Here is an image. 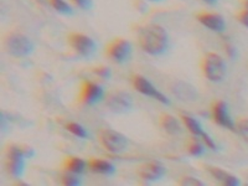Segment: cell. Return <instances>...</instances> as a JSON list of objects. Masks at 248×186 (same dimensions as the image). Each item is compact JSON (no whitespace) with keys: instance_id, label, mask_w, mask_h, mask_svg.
I'll return each mask as SVG.
<instances>
[{"instance_id":"1","label":"cell","mask_w":248,"mask_h":186,"mask_svg":"<svg viewBox=\"0 0 248 186\" xmlns=\"http://www.w3.org/2000/svg\"><path fill=\"white\" fill-rule=\"evenodd\" d=\"M137 45L143 52L152 56H161L169 48V35L159 24L145 23L133 25Z\"/></svg>"},{"instance_id":"2","label":"cell","mask_w":248,"mask_h":186,"mask_svg":"<svg viewBox=\"0 0 248 186\" xmlns=\"http://www.w3.org/2000/svg\"><path fill=\"white\" fill-rule=\"evenodd\" d=\"M35 150L26 144L10 143L5 148V168L10 176L20 179L25 170V160L32 158Z\"/></svg>"},{"instance_id":"3","label":"cell","mask_w":248,"mask_h":186,"mask_svg":"<svg viewBox=\"0 0 248 186\" xmlns=\"http://www.w3.org/2000/svg\"><path fill=\"white\" fill-rule=\"evenodd\" d=\"M1 45L6 54L15 57L30 56L34 52L32 40L20 30H8L1 36Z\"/></svg>"},{"instance_id":"4","label":"cell","mask_w":248,"mask_h":186,"mask_svg":"<svg viewBox=\"0 0 248 186\" xmlns=\"http://www.w3.org/2000/svg\"><path fill=\"white\" fill-rule=\"evenodd\" d=\"M200 68L206 79L218 83L225 79L227 68L222 57L216 52H206L200 60Z\"/></svg>"},{"instance_id":"5","label":"cell","mask_w":248,"mask_h":186,"mask_svg":"<svg viewBox=\"0 0 248 186\" xmlns=\"http://www.w3.org/2000/svg\"><path fill=\"white\" fill-rule=\"evenodd\" d=\"M105 57L109 61L123 65L132 57L133 47L132 44L124 37H113L105 46Z\"/></svg>"},{"instance_id":"6","label":"cell","mask_w":248,"mask_h":186,"mask_svg":"<svg viewBox=\"0 0 248 186\" xmlns=\"http://www.w3.org/2000/svg\"><path fill=\"white\" fill-rule=\"evenodd\" d=\"M97 139L102 148L112 154H121L127 149L129 144L127 137L110 128H101L97 133Z\"/></svg>"},{"instance_id":"7","label":"cell","mask_w":248,"mask_h":186,"mask_svg":"<svg viewBox=\"0 0 248 186\" xmlns=\"http://www.w3.org/2000/svg\"><path fill=\"white\" fill-rule=\"evenodd\" d=\"M66 43L75 54L81 57H85V59L93 56L97 50L94 40L88 36V35L83 34V32H79V31H70V32H67Z\"/></svg>"},{"instance_id":"8","label":"cell","mask_w":248,"mask_h":186,"mask_svg":"<svg viewBox=\"0 0 248 186\" xmlns=\"http://www.w3.org/2000/svg\"><path fill=\"white\" fill-rule=\"evenodd\" d=\"M129 82L130 85H132V87L134 88L137 92L141 93L144 96L150 97V98H154L155 101L160 102L164 106L171 105L170 99L168 98L164 93H161L160 91L156 90V87L153 85L152 82H150L147 77H144L143 75L132 74L129 76Z\"/></svg>"},{"instance_id":"9","label":"cell","mask_w":248,"mask_h":186,"mask_svg":"<svg viewBox=\"0 0 248 186\" xmlns=\"http://www.w3.org/2000/svg\"><path fill=\"white\" fill-rule=\"evenodd\" d=\"M105 90L99 83L92 79H82L78 90V101L79 105L83 106H93L103 101L105 98Z\"/></svg>"},{"instance_id":"10","label":"cell","mask_w":248,"mask_h":186,"mask_svg":"<svg viewBox=\"0 0 248 186\" xmlns=\"http://www.w3.org/2000/svg\"><path fill=\"white\" fill-rule=\"evenodd\" d=\"M106 107L113 113H123L129 112L133 108V98L129 93L122 90H112L105 94L103 98Z\"/></svg>"},{"instance_id":"11","label":"cell","mask_w":248,"mask_h":186,"mask_svg":"<svg viewBox=\"0 0 248 186\" xmlns=\"http://www.w3.org/2000/svg\"><path fill=\"white\" fill-rule=\"evenodd\" d=\"M136 172L137 176L140 180L152 183V181L161 180L165 176V174H167V169H165V167L160 161L149 160L138 165Z\"/></svg>"},{"instance_id":"12","label":"cell","mask_w":248,"mask_h":186,"mask_svg":"<svg viewBox=\"0 0 248 186\" xmlns=\"http://www.w3.org/2000/svg\"><path fill=\"white\" fill-rule=\"evenodd\" d=\"M211 116L215 123L220 127L226 128V129L233 130L236 132V127H234V122L232 121L231 116H230L229 107L226 105V102L222 99H216L211 103Z\"/></svg>"},{"instance_id":"13","label":"cell","mask_w":248,"mask_h":186,"mask_svg":"<svg viewBox=\"0 0 248 186\" xmlns=\"http://www.w3.org/2000/svg\"><path fill=\"white\" fill-rule=\"evenodd\" d=\"M195 17L201 25L205 26L206 29L214 31V32H222L226 29L225 19L222 15L217 14L214 12H207V10H200L195 13Z\"/></svg>"},{"instance_id":"14","label":"cell","mask_w":248,"mask_h":186,"mask_svg":"<svg viewBox=\"0 0 248 186\" xmlns=\"http://www.w3.org/2000/svg\"><path fill=\"white\" fill-rule=\"evenodd\" d=\"M169 91L176 98L184 102H195L199 97V93L195 90V87L181 79H175L170 82Z\"/></svg>"},{"instance_id":"15","label":"cell","mask_w":248,"mask_h":186,"mask_svg":"<svg viewBox=\"0 0 248 186\" xmlns=\"http://www.w3.org/2000/svg\"><path fill=\"white\" fill-rule=\"evenodd\" d=\"M159 127L167 133L168 136H179L181 133V124L178 118L167 112H161L158 116Z\"/></svg>"},{"instance_id":"16","label":"cell","mask_w":248,"mask_h":186,"mask_svg":"<svg viewBox=\"0 0 248 186\" xmlns=\"http://www.w3.org/2000/svg\"><path fill=\"white\" fill-rule=\"evenodd\" d=\"M87 167L92 172L106 175V176H110L116 172V167L110 161L106 160V159L94 158V156H91L88 159Z\"/></svg>"},{"instance_id":"17","label":"cell","mask_w":248,"mask_h":186,"mask_svg":"<svg viewBox=\"0 0 248 186\" xmlns=\"http://www.w3.org/2000/svg\"><path fill=\"white\" fill-rule=\"evenodd\" d=\"M206 168V171L211 175L212 178L216 179L218 183H221L225 186H238L240 185V180L234 176V175L230 174L229 171L221 169V168L212 167V165H207Z\"/></svg>"},{"instance_id":"18","label":"cell","mask_w":248,"mask_h":186,"mask_svg":"<svg viewBox=\"0 0 248 186\" xmlns=\"http://www.w3.org/2000/svg\"><path fill=\"white\" fill-rule=\"evenodd\" d=\"M88 169L87 161L85 159L79 158V156H75V155H68L63 159L61 164V170H66V171L75 172V174L82 175Z\"/></svg>"},{"instance_id":"19","label":"cell","mask_w":248,"mask_h":186,"mask_svg":"<svg viewBox=\"0 0 248 186\" xmlns=\"http://www.w3.org/2000/svg\"><path fill=\"white\" fill-rule=\"evenodd\" d=\"M205 144L202 143L199 137H190L189 139H186L185 141V150L186 153L191 156H195V158H200L205 154L206 149H205Z\"/></svg>"},{"instance_id":"20","label":"cell","mask_w":248,"mask_h":186,"mask_svg":"<svg viewBox=\"0 0 248 186\" xmlns=\"http://www.w3.org/2000/svg\"><path fill=\"white\" fill-rule=\"evenodd\" d=\"M180 119L183 122V124L185 125V128L191 133L192 136L199 137L200 138L201 134L203 133L202 125L200 124V122L198 119H195L194 117L189 116V114H185V113H180Z\"/></svg>"},{"instance_id":"21","label":"cell","mask_w":248,"mask_h":186,"mask_svg":"<svg viewBox=\"0 0 248 186\" xmlns=\"http://www.w3.org/2000/svg\"><path fill=\"white\" fill-rule=\"evenodd\" d=\"M63 127L67 130L68 133L74 134L75 137L79 139H87L88 138V132L83 125H81L79 123H76V122L67 121L63 123Z\"/></svg>"},{"instance_id":"22","label":"cell","mask_w":248,"mask_h":186,"mask_svg":"<svg viewBox=\"0 0 248 186\" xmlns=\"http://www.w3.org/2000/svg\"><path fill=\"white\" fill-rule=\"evenodd\" d=\"M46 4L62 15H72L75 13L74 8L65 0H46Z\"/></svg>"},{"instance_id":"23","label":"cell","mask_w":248,"mask_h":186,"mask_svg":"<svg viewBox=\"0 0 248 186\" xmlns=\"http://www.w3.org/2000/svg\"><path fill=\"white\" fill-rule=\"evenodd\" d=\"M59 180L62 185H65V186H78L82 184L81 175L75 174V172L66 171V170H61Z\"/></svg>"},{"instance_id":"24","label":"cell","mask_w":248,"mask_h":186,"mask_svg":"<svg viewBox=\"0 0 248 186\" xmlns=\"http://www.w3.org/2000/svg\"><path fill=\"white\" fill-rule=\"evenodd\" d=\"M90 71L96 77L101 79H109L110 76H112V71H110L109 67L105 65H97L93 66V67L90 68Z\"/></svg>"},{"instance_id":"25","label":"cell","mask_w":248,"mask_h":186,"mask_svg":"<svg viewBox=\"0 0 248 186\" xmlns=\"http://www.w3.org/2000/svg\"><path fill=\"white\" fill-rule=\"evenodd\" d=\"M234 127H236V132L245 139L246 141H248V118L247 117H241V118L237 119V122L234 123Z\"/></svg>"},{"instance_id":"26","label":"cell","mask_w":248,"mask_h":186,"mask_svg":"<svg viewBox=\"0 0 248 186\" xmlns=\"http://www.w3.org/2000/svg\"><path fill=\"white\" fill-rule=\"evenodd\" d=\"M176 184L180 186H203L202 181H200L199 179H196L195 176L191 175H184L180 176L176 181Z\"/></svg>"},{"instance_id":"27","label":"cell","mask_w":248,"mask_h":186,"mask_svg":"<svg viewBox=\"0 0 248 186\" xmlns=\"http://www.w3.org/2000/svg\"><path fill=\"white\" fill-rule=\"evenodd\" d=\"M223 48H225V52H226V55L229 56V59L233 60L234 57H236V55H237L236 47L232 45L231 41H229V40H225V41H223Z\"/></svg>"},{"instance_id":"28","label":"cell","mask_w":248,"mask_h":186,"mask_svg":"<svg viewBox=\"0 0 248 186\" xmlns=\"http://www.w3.org/2000/svg\"><path fill=\"white\" fill-rule=\"evenodd\" d=\"M236 19L242 24L243 26L248 29V9L242 8L236 13Z\"/></svg>"},{"instance_id":"29","label":"cell","mask_w":248,"mask_h":186,"mask_svg":"<svg viewBox=\"0 0 248 186\" xmlns=\"http://www.w3.org/2000/svg\"><path fill=\"white\" fill-rule=\"evenodd\" d=\"M200 139H201V140H202V143L205 144L206 148H209L210 150H214V152H215V150H216V144H215L214 139H212L211 137H210L209 134H207V133L205 132V130H203V133H202V134H201Z\"/></svg>"},{"instance_id":"30","label":"cell","mask_w":248,"mask_h":186,"mask_svg":"<svg viewBox=\"0 0 248 186\" xmlns=\"http://www.w3.org/2000/svg\"><path fill=\"white\" fill-rule=\"evenodd\" d=\"M71 1L82 10H90L93 6V0H71Z\"/></svg>"},{"instance_id":"31","label":"cell","mask_w":248,"mask_h":186,"mask_svg":"<svg viewBox=\"0 0 248 186\" xmlns=\"http://www.w3.org/2000/svg\"><path fill=\"white\" fill-rule=\"evenodd\" d=\"M202 1H205V3L209 4V5H216V3L218 0H202Z\"/></svg>"},{"instance_id":"32","label":"cell","mask_w":248,"mask_h":186,"mask_svg":"<svg viewBox=\"0 0 248 186\" xmlns=\"http://www.w3.org/2000/svg\"><path fill=\"white\" fill-rule=\"evenodd\" d=\"M242 5L243 8L248 9V0H242Z\"/></svg>"},{"instance_id":"33","label":"cell","mask_w":248,"mask_h":186,"mask_svg":"<svg viewBox=\"0 0 248 186\" xmlns=\"http://www.w3.org/2000/svg\"><path fill=\"white\" fill-rule=\"evenodd\" d=\"M150 1H163V0H150Z\"/></svg>"}]
</instances>
